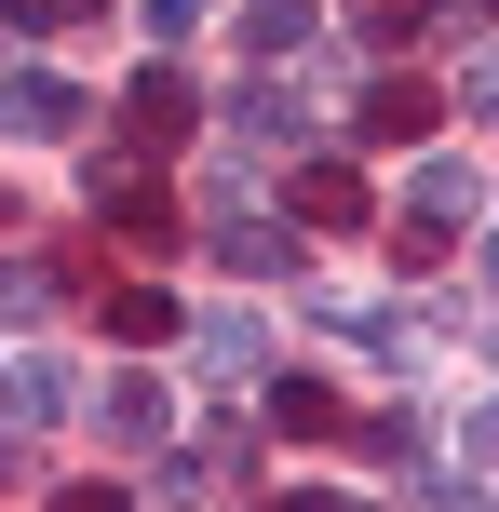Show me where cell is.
Returning <instances> with one entry per match:
<instances>
[{"instance_id":"6da1fadb","label":"cell","mask_w":499,"mask_h":512,"mask_svg":"<svg viewBox=\"0 0 499 512\" xmlns=\"http://www.w3.org/2000/svg\"><path fill=\"white\" fill-rule=\"evenodd\" d=\"M473 203H486V189H473V162H419V176H405V243H459V230H473Z\"/></svg>"},{"instance_id":"7a4b0ae2","label":"cell","mask_w":499,"mask_h":512,"mask_svg":"<svg viewBox=\"0 0 499 512\" xmlns=\"http://www.w3.org/2000/svg\"><path fill=\"white\" fill-rule=\"evenodd\" d=\"M81 81H54V68H0V135H81Z\"/></svg>"},{"instance_id":"3957f363","label":"cell","mask_w":499,"mask_h":512,"mask_svg":"<svg viewBox=\"0 0 499 512\" xmlns=\"http://www.w3.org/2000/svg\"><path fill=\"white\" fill-rule=\"evenodd\" d=\"M216 270H243V283H270V270H284V230H270V216L257 203H243V189H216Z\"/></svg>"},{"instance_id":"277c9868","label":"cell","mask_w":499,"mask_h":512,"mask_svg":"<svg viewBox=\"0 0 499 512\" xmlns=\"http://www.w3.org/2000/svg\"><path fill=\"white\" fill-rule=\"evenodd\" d=\"M95 418H108L122 445H162V432H176V391H162L149 364H135V378H108V391H95Z\"/></svg>"},{"instance_id":"5b68a950","label":"cell","mask_w":499,"mask_h":512,"mask_svg":"<svg viewBox=\"0 0 499 512\" xmlns=\"http://www.w3.org/2000/svg\"><path fill=\"white\" fill-rule=\"evenodd\" d=\"M0 405H14V432H54V418L81 405V391H68V364H54V351H27L14 378H0Z\"/></svg>"},{"instance_id":"8992f818","label":"cell","mask_w":499,"mask_h":512,"mask_svg":"<svg viewBox=\"0 0 499 512\" xmlns=\"http://www.w3.org/2000/svg\"><path fill=\"white\" fill-rule=\"evenodd\" d=\"M189 364H203V378H216V391H243V378H257V364H270V337H257V324H243V310H216V324H203V337H189Z\"/></svg>"},{"instance_id":"52a82bcc","label":"cell","mask_w":499,"mask_h":512,"mask_svg":"<svg viewBox=\"0 0 499 512\" xmlns=\"http://www.w3.org/2000/svg\"><path fill=\"white\" fill-rule=\"evenodd\" d=\"M243 108V149H311V108L284 95V81H257V95H230Z\"/></svg>"},{"instance_id":"ba28073f","label":"cell","mask_w":499,"mask_h":512,"mask_svg":"<svg viewBox=\"0 0 499 512\" xmlns=\"http://www.w3.org/2000/svg\"><path fill=\"white\" fill-rule=\"evenodd\" d=\"M122 108H135V135H149V149H162V135H189V108H203V95H189V81H176V54H162V68L135 81Z\"/></svg>"},{"instance_id":"9c48e42d","label":"cell","mask_w":499,"mask_h":512,"mask_svg":"<svg viewBox=\"0 0 499 512\" xmlns=\"http://www.w3.org/2000/svg\"><path fill=\"white\" fill-rule=\"evenodd\" d=\"M324 324H338L351 351H405V337H419V310H405V297H351V310H324Z\"/></svg>"},{"instance_id":"30bf717a","label":"cell","mask_w":499,"mask_h":512,"mask_svg":"<svg viewBox=\"0 0 499 512\" xmlns=\"http://www.w3.org/2000/svg\"><path fill=\"white\" fill-rule=\"evenodd\" d=\"M297 203H311L324 230H365V176H351V162H311V176H297Z\"/></svg>"},{"instance_id":"8fae6325","label":"cell","mask_w":499,"mask_h":512,"mask_svg":"<svg viewBox=\"0 0 499 512\" xmlns=\"http://www.w3.org/2000/svg\"><path fill=\"white\" fill-rule=\"evenodd\" d=\"M365 135H378V149H392V135H432V95H419V81H378V95H365Z\"/></svg>"},{"instance_id":"7c38bea8","label":"cell","mask_w":499,"mask_h":512,"mask_svg":"<svg viewBox=\"0 0 499 512\" xmlns=\"http://www.w3.org/2000/svg\"><path fill=\"white\" fill-rule=\"evenodd\" d=\"M243 41H257V54H297V41H311V0H243Z\"/></svg>"},{"instance_id":"4fadbf2b","label":"cell","mask_w":499,"mask_h":512,"mask_svg":"<svg viewBox=\"0 0 499 512\" xmlns=\"http://www.w3.org/2000/svg\"><path fill=\"white\" fill-rule=\"evenodd\" d=\"M203 14H216V0H135V27H149V54H176V41H189Z\"/></svg>"},{"instance_id":"5bb4252c","label":"cell","mask_w":499,"mask_h":512,"mask_svg":"<svg viewBox=\"0 0 499 512\" xmlns=\"http://www.w3.org/2000/svg\"><path fill=\"white\" fill-rule=\"evenodd\" d=\"M108 337H135V351H162V337H176V310H162V297H108Z\"/></svg>"},{"instance_id":"9a60e30c","label":"cell","mask_w":499,"mask_h":512,"mask_svg":"<svg viewBox=\"0 0 499 512\" xmlns=\"http://www.w3.org/2000/svg\"><path fill=\"white\" fill-rule=\"evenodd\" d=\"M324 418H338V405H324V378H284V391H270V432H324Z\"/></svg>"},{"instance_id":"2e32d148","label":"cell","mask_w":499,"mask_h":512,"mask_svg":"<svg viewBox=\"0 0 499 512\" xmlns=\"http://www.w3.org/2000/svg\"><path fill=\"white\" fill-rule=\"evenodd\" d=\"M459 108H486V122H499V41L473 54V81H459Z\"/></svg>"},{"instance_id":"e0dca14e","label":"cell","mask_w":499,"mask_h":512,"mask_svg":"<svg viewBox=\"0 0 499 512\" xmlns=\"http://www.w3.org/2000/svg\"><path fill=\"white\" fill-rule=\"evenodd\" d=\"M54 14H81V0H0V27H54Z\"/></svg>"},{"instance_id":"ac0fdd59","label":"cell","mask_w":499,"mask_h":512,"mask_svg":"<svg viewBox=\"0 0 499 512\" xmlns=\"http://www.w3.org/2000/svg\"><path fill=\"white\" fill-rule=\"evenodd\" d=\"M14 472H27V459H14V432H0V486H14Z\"/></svg>"},{"instance_id":"d6986e66","label":"cell","mask_w":499,"mask_h":512,"mask_svg":"<svg viewBox=\"0 0 499 512\" xmlns=\"http://www.w3.org/2000/svg\"><path fill=\"white\" fill-rule=\"evenodd\" d=\"M486 283H499V230H486Z\"/></svg>"}]
</instances>
